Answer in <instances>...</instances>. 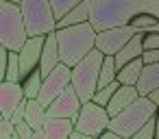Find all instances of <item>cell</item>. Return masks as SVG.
I'll list each match as a JSON object with an SVG mask.
<instances>
[{"instance_id":"6da1fadb","label":"cell","mask_w":159,"mask_h":139,"mask_svg":"<svg viewBox=\"0 0 159 139\" xmlns=\"http://www.w3.org/2000/svg\"><path fill=\"white\" fill-rule=\"evenodd\" d=\"M94 28L107 31L116 26L131 24L137 15H155L159 18V0H89Z\"/></svg>"},{"instance_id":"7a4b0ae2","label":"cell","mask_w":159,"mask_h":139,"mask_svg":"<svg viewBox=\"0 0 159 139\" xmlns=\"http://www.w3.org/2000/svg\"><path fill=\"white\" fill-rule=\"evenodd\" d=\"M96 35H98V31L94 28L92 22L57 28L61 63H66L68 67H74L79 61H83L96 48Z\"/></svg>"},{"instance_id":"3957f363","label":"cell","mask_w":159,"mask_h":139,"mask_svg":"<svg viewBox=\"0 0 159 139\" xmlns=\"http://www.w3.org/2000/svg\"><path fill=\"white\" fill-rule=\"evenodd\" d=\"M159 113V104L150 96H139L131 106H126L122 113L111 117L109 130L118 132L122 139H131L148 119H152Z\"/></svg>"},{"instance_id":"277c9868","label":"cell","mask_w":159,"mask_h":139,"mask_svg":"<svg viewBox=\"0 0 159 139\" xmlns=\"http://www.w3.org/2000/svg\"><path fill=\"white\" fill-rule=\"evenodd\" d=\"M26 41L29 31L20 5L0 0V46L11 52H20Z\"/></svg>"},{"instance_id":"5b68a950","label":"cell","mask_w":159,"mask_h":139,"mask_svg":"<svg viewBox=\"0 0 159 139\" xmlns=\"http://www.w3.org/2000/svg\"><path fill=\"white\" fill-rule=\"evenodd\" d=\"M102 61H105V54L94 48L83 61H79L72 67V87L76 89V93L81 96L83 102L94 100V93L98 91Z\"/></svg>"},{"instance_id":"8992f818","label":"cell","mask_w":159,"mask_h":139,"mask_svg":"<svg viewBox=\"0 0 159 139\" xmlns=\"http://www.w3.org/2000/svg\"><path fill=\"white\" fill-rule=\"evenodd\" d=\"M20 9L26 22L29 37L50 35L57 31V15L50 0H20Z\"/></svg>"},{"instance_id":"52a82bcc","label":"cell","mask_w":159,"mask_h":139,"mask_svg":"<svg viewBox=\"0 0 159 139\" xmlns=\"http://www.w3.org/2000/svg\"><path fill=\"white\" fill-rule=\"evenodd\" d=\"M109 124H111V115L107 111V106H100L96 104L94 100L89 102H83L81 106V113L79 117L74 119V126L79 132H85L89 137H100L105 130H109Z\"/></svg>"},{"instance_id":"ba28073f","label":"cell","mask_w":159,"mask_h":139,"mask_svg":"<svg viewBox=\"0 0 159 139\" xmlns=\"http://www.w3.org/2000/svg\"><path fill=\"white\" fill-rule=\"evenodd\" d=\"M72 85V67H68L66 63H59L48 76H44V83H42V91L37 96V100L48 109L68 87Z\"/></svg>"},{"instance_id":"9c48e42d","label":"cell","mask_w":159,"mask_h":139,"mask_svg":"<svg viewBox=\"0 0 159 139\" xmlns=\"http://www.w3.org/2000/svg\"><path fill=\"white\" fill-rule=\"evenodd\" d=\"M139 31L131 24L126 26H116V28H107V31H100L96 35V50H100L105 57H116L131 39L133 35H137Z\"/></svg>"},{"instance_id":"30bf717a","label":"cell","mask_w":159,"mask_h":139,"mask_svg":"<svg viewBox=\"0 0 159 139\" xmlns=\"http://www.w3.org/2000/svg\"><path fill=\"white\" fill-rule=\"evenodd\" d=\"M81 106H83V100L81 96L76 93V89L70 85L46 111H48V117H66V119H76L79 113H81Z\"/></svg>"},{"instance_id":"8fae6325","label":"cell","mask_w":159,"mask_h":139,"mask_svg":"<svg viewBox=\"0 0 159 139\" xmlns=\"http://www.w3.org/2000/svg\"><path fill=\"white\" fill-rule=\"evenodd\" d=\"M26 100L24 93V85L22 83H13V80H2L0 85V115L5 119H9L13 115V111Z\"/></svg>"},{"instance_id":"7c38bea8","label":"cell","mask_w":159,"mask_h":139,"mask_svg":"<svg viewBox=\"0 0 159 139\" xmlns=\"http://www.w3.org/2000/svg\"><path fill=\"white\" fill-rule=\"evenodd\" d=\"M44 44H46V35L39 37H29V41L24 44V48L18 52L20 54V65H22V74L24 78L39 70V61H42V52H44Z\"/></svg>"},{"instance_id":"4fadbf2b","label":"cell","mask_w":159,"mask_h":139,"mask_svg":"<svg viewBox=\"0 0 159 139\" xmlns=\"http://www.w3.org/2000/svg\"><path fill=\"white\" fill-rule=\"evenodd\" d=\"M59 63H61V54H59V41H57V31H55V33L46 35V44H44V52H42V61H39L42 76H48Z\"/></svg>"},{"instance_id":"5bb4252c","label":"cell","mask_w":159,"mask_h":139,"mask_svg":"<svg viewBox=\"0 0 159 139\" xmlns=\"http://www.w3.org/2000/svg\"><path fill=\"white\" fill-rule=\"evenodd\" d=\"M139 96H142V93H139V89H137V87H133V85H120V87H118V91L113 93L111 102L107 104L109 115L113 117V115L122 113V111H124L126 106H131Z\"/></svg>"},{"instance_id":"9a60e30c","label":"cell","mask_w":159,"mask_h":139,"mask_svg":"<svg viewBox=\"0 0 159 139\" xmlns=\"http://www.w3.org/2000/svg\"><path fill=\"white\" fill-rule=\"evenodd\" d=\"M142 54H144V33L139 31V33L133 35V39L116 54V65H118V70H120L122 65H126V63L139 59Z\"/></svg>"},{"instance_id":"2e32d148","label":"cell","mask_w":159,"mask_h":139,"mask_svg":"<svg viewBox=\"0 0 159 139\" xmlns=\"http://www.w3.org/2000/svg\"><path fill=\"white\" fill-rule=\"evenodd\" d=\"M74 130H76L74 119H66V117H48L44 124V132L48 139H68Z\"/></svg>"},{"instance_id":"e0dca14e","label":"cell","mask_w":159,"mask_h":139,"mask_svg":"<svg viewBox=\"0 0 159 139\" xmlns=\"http://www.w3.org/2000/svg\"><path fill=\"white\" fill-rule=\"evenodd\" d=\"M89 18H92V2H89V0H83V2H81V5H76V7H74L66 18H61V20H59L57 28L85 24V22H89Z\"/></svg>"},{"instance_id":"ac0fdd59","label":"cell","mask_w":159,"mask_h":139,"mask_svg":"<svg viewBox=\"0 0 159 139\" xmlns=\"http://www.w3.org/2000/svg\"><path fill=\"white\" fill-rule=\"evenodd\" d=\"M46 119H48L46 106H44L37 98H31V100L26 98V115H24V122H29V124L37 130V128H44Z\"/></svg>"},{"instance_id":"d6986e66","label":"cell","mask_w":159,"mask_h":139,"mask_svg":"<svg viewBox=\"0 0 159 139\" xmlns=\"http://www.w3.org/2000/svg\"><path fill=\"white\" fill-rule=\"evenodd\" d=\"M137 89H139L142 96H150L155 89H159V63L144 65V72H142V78L137 83Z\"/></svg>"},{"instance_id":"ffe728a7","label":"cell","mask_w":159,"mask_h":139,"mask_svg":"<svg viewBox=\"0 0 159 139\" xmlns=\"http://www.w3.org/2000/svg\"><path fill=\"white\" fill-rule=\"evenodd\" d=\"M144 61H142V57L139 59H135V61H131V63H126V65H122L120 70H118V80L122 83V85H133V87H137V83H139V78H142V72H144Z\"/></svg>"},{"instance_id":"44dd1931","label":"cell","mask_w":159,"mask_h":139,"mask_svg":"<svg viewBox=\"0 0 159 139\" xmlns=\"http://www.w3.org/2000/svg\"><path fill=\"white\" fill-rule=\"evenodd\" d=\"M113 80H118V65H116V57H105L102 67H100V80H98V89L111 85Z\"/></svg>"},{"instance_id":"7402d4cb","label":"cell","mask_w":159,"mask_h":139,"mask_svg":"<svg viewBox=\"0 0 159 139\" xmlns=\"http://www.w3.org/2000/svg\"><path fill=\"white\" fill-rule=\"evenodd\" d=\"M2 80H13V83H22L24 74H22V65H20V54L9 50V63H7V72Z\"/></svg>"},{"instance_id":"603a6c76","label":"cell","mask_w":159,"mask_h":139,"mask_svg":"<svg viewBox=\"0 0 159 139\" xmlns=\"http://www.w3.org/2000/svg\"><path fill=\"white\" fill-rule=\"evenodd\" d=\"M42 83H44V76H42V72H39V70L31 72V74L22 80V85H24V93H26V98H29V100L39 96V91H42Z\"/></svg>"},{"instance_id":"cb8c5ba5","label":"cell","mask_w":159,"mask_h":139,"mask_svg":"<svg viewBox=\"0 0 159 139\" xmlns=\"http://www.w3.org/2000/svg\"><path fill=\"white\" fill-rule=\"evenodd\" d=\"M120 85H122L120 80H113L111 85L100 87V89L94 93V102H96V104H100V106H107V104L111 102V98H113V93L118 91V87H120Z\"/></svg>"},{"instance_id":"d4e9b609","label":"cell","mask_w":159,"mask_h":139,"mask_svg":"<svg viewBox=\"0 0 159 139\" xmlns=\"http://www.w3.org/2000/svg\"><path fill=\"white\" fill-rule=\"evenodd\" d=\"M52 2V9H55V15H57V20H61V18H66L76 5H81L83 0H50ZM59 24V22H57Z\"/></svg>"},{"instance_id":"484cf974","label":"cell","mask_w":159,"mask_h":139,"mask_svg":"<svg viewBox=\"0 0 159 139\" xmlns=\"http://www.w3.org/2000/svg\"><path fill=\"white\" fill-rule=\"evenodd\" d=\"M131 139H157V115L152 119H148Z\"/></svg>"},{"instance_id":"4316f807","label":"cell","mask_w":159,"mask_h":139,"mask_svg":"<svg viewBox=\"0 0 159 139\" xmlns=\"http://www.w3.org/2000/svg\"><path fill=\"white\" fill-rule=\"evenodd\" d=\"M157 22H159V18H155V15H137V18L131 22V26H135L137 31L144 33V31H148L150 26H155Z\"/></svg>"},{"instance_id":"83f0119b","label":"cell","mask_w":159,"mask_h":139,"mask_svg":"<svg viewBox=\"0 0 159 139\" xmlns=\"http://www.w3.org/2000/svg\"><path fill=\"white\" fill-rule=\"evenodd\" d=\"M33 132H35V128H33L29 122H20V124L16 126V135H18L20 139H31Z\"/></svg>"},{"instance_id":"f1b7e54d","label":"cell","mask_w":159,"mask_h":139,"mask_svg":"<svg viewBox=\"0 0 159 139\" xmlns=\"http://www.w3.org/2000/svg\"><path fill=\"white\" fill-rule=\"evenodd\" d=\"M144 50H159V33H144Z\"/></svg>"},{"instance_id":"f546056e","label":"cell","mask_w":159,"mask_h":139,"mask_svg":"<svg viewBox=\"0 0 159 139\" xmlns=\"http://www.w3.org/2000/svg\"><path fill=\"white\" fill-rule=\"evenodd\" d=\"M24 115H26V100H24V102H22V104H20V106H18V109L13 111V115H11L9 119H11V122H13V124L18 126L20 122H24Z\"/></svg>"},{"instance_id":"4dcf8cb0","label":"cell","mask_w":159,"mask_h":139,"mask_svg":"<svg viewBox=\"0 0 159 139\" xmlns=\"http://www.w3.org/2000/svg\"><path fill=\"white\" fill-rule=\"evenodd\" d=\"M142 61H144L146 65H150V63H159V50H144Z\"/></svg>"},{"instance_id":"1f68e13d","label":"cell","mask_w":159,"mask_h":139,"mask_svg":"<svg viewBox=\"0 0 159 139\" xmlns=\"http://www.w3.org/2000/svg\"><path fill=\"white\" fill-rule=\"evenodd\" d=\"M96 139H122L118 132H113V130H105L100 137H96Z\"/></svg>"},{"instance_id":"d6a6232c","label":"cell","mask_w":159,"mask_h":139,"mask_svg":"<svg viewBox=\"0 0 159 139\" xmlns=\"http://www.w3.org/2000/svg\"><path fill=\"white\" fill-rule=\"evenodd\" d=\"M68 139H94V137H89V135H85V132H79V130H74Z\"/></svg>"},{"instance_id":"836d02e7","label":"cell","mask_w":159,"mask_h":139,"mask_svg":"<svg viewBox=\"0 0 159 139\" xmlns=\"http://www.w3.org/2000/svg\"><path fill=\"white\" fill-rule=\"evenodd\" d=\"M31 139H48V137H46V132H44V128H37V130L33 132V137H31Z\"/></svg>"},{"instance_id":"e575fe53","label":"cell","mask_w":159,"mask_h":139,"mask_svg":"<svg viewBox=\"0 0 159 139\" xmlns=\"http://www.w3.org/2000/svg\"><path fill=\"white\" fill-rule=\"evenodd\" d=\"M150 98H152V100H155V102H157V104H159V89H155V91H152V93H150Z\"/></svg>"},{"instance_id":"d590c367","label":"cell","mask_w":159,"mask_h":139,"mask_svg":"<svg viewBox=\"0 0 159 139\" xmlns=\"http://www.w3.org/2000/svg\"><path fill=\"white\" fill-rule=\"evenodd\" d=\"M144 33H159V22H157V24H155V26H150V28H148V31H144Z\"/></svg>"},{"instance_id":"8d00e7d4","label":"cell","mask_w":159,"mask_h":139,"mask_svg":"<svg viewBox=\"0 0 159 139\" xmlns=\"http://www.w3.org/2000/svg\"><path fill=\"white\" fill-rule=\"evenodd\" d=\"M157 139H159V113H157Z\"/></svg>"},{"instance_id":"74e56055","label":"cell","mask_w":159,"mask_h":139,"mask_svg":"<svg viewBox=\"0 0 159 139\" xmlns=\"http://www.w3.org/2000/svg\"><path fill=\"white\" fill-rule=\"evenodd\" d=\"M9 2H16V5H20V0H9Z\"/></svg>"}]
</instances>
